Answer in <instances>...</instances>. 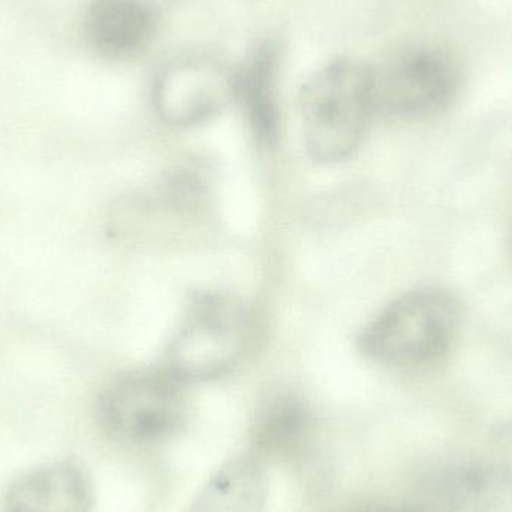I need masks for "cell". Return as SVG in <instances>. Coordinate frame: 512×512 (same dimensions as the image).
I'll return each mask as SVG.
<instances>
[{
  "instance_id": "cell-1",
  "label": "cell",
  "mask_w": 512,
  "mask_h": 512,
  "mask_svg": "<svg viewBox=\"0 0 512 512\" xmlns=\"http://www.w3.org/2000/svg\"><path fill=\"white\" fill-rule=\"evenodd\" d=\"M375 114L372 69L342 59L316 72L300 95L301 129L310 158L319 164L351 158Z\"/></svg>"
},
{
  "instance_id": "cell-4",
  "label": "cell",
  "mask_w": 512,
  "mask_h": 512,
  "mask_svg": "<svg viewBox=\"0 0 512 512\" xmlns=\"http://www.w3.org/2000/svg\"><path fill=\"white\" fill-rule=\"evenodd\" d=\"M183 385L164 367L125 373L102 391L99 423L110 438L123 444L149 447L171 441L188 420Z\"/></svg>"
},
{
  "instance_id": "cell-9",
  "label": "cell",
  "mask_w": 512,
  "mask_h": 512,
  "mask_svg": "<svg viewBox=\"0 0 512 512\" xmlns=\"http://www.w3.org/2000/svg\"><path fill=\"white\" fill-rule=\"evenodd\" d=\"M84 26L98 53L122 59L146 47L155 32L156 15L144 0H93Z\"/></svg>"
},
{
  "instance_id": "cell-3",
  "label": "cell",
  "mask_w": 512,
  "mask_h": 512,
  "mask_svg": "<svg viewBox=\"0 0 512 512\" xmlns=\"http://www.w3.org/2000/svg\"><path fill=\"white\" fill-rule=\"evenodd\" d=\"M462 303L441 288L408 292L385 307L361 333L360 351L390 367H420L441 360L459 336Z\"/></svg>"
},
{
  "instance_id": "cell-2",
  "label": "cell",
  "mask_w": 512,
  "mask_h": 512,
  "mask_svg": "<svg viewBox=\"0 0 512 512\" xmlns=\"http://www.w3.org/2000/svg\"><path fill=\"white\" fill-rule=\"evenodd\" d=\"M255 333L254 312L245 301L224 292H201L168 343L164 369L183 384L222 378L248 357Z\"/></svg>"
},
{
  "instance_id": "cell-10",
  "label": "cell",
  "mask_w": 512,
  "mask_h": 512,
  "mask_svg": "<svg viewBox=\"0 0 512 512\" xmlns=\"http://www.w3.org/2000/svg\"><path fill=\"white\" fill-rule=\"evenodd\" d=\"M277 65L276 45L264 42L249 54L242 68L234 74V98L242 104L255 137L267 146L276 143L279 137Z\"/></svg>"
},
{
  "instance_id": "cell-6",
  "label": "cell",
  "mask_w": 512,
  "mask_h": 512,
  "mask_svg": "<svg viewBox=\"0 0 512 512\" xmlns=\"http://www.w3.org/2000/svg\"><path fill=\"white\" fill-rule=\"evenodd\" d=\"M156 110L174 126H192L218 114L234 98V74L207 59L168 66L155 84Z\"/></svg>"
},
{
  "instance_id": "cell-12",
  "label": "cell",
  "mask_w": 512,
  "mask_h": 512,
  "mask_svg": "<svg viewBox=\"0 0 512 512\" xmlns=\"http://www.w3.org/2000/svg\"><path fill=\"white\" fill-rule=\"evenodd\" d=\"M339 512H414L405 510V508H397V507H360V508H351V510L339 511Z\"/></svg>"
},
{
  "instance_id": "cell-8",
  "label": "cell",
  "mask_w": 512,
  "mask_h": 512,
  "mask_svg": "<svg viewBox=\"0 0 512 512\" xmlns=\"http://www.w3.org/2000/svg\"><path fill=\"white\" fill-rule=\"evenodd\" d=\"M252 454L261 462H298L315 442V418L294 394H276L256 412Z\"/></svg>"
},
{
  "instance_id": "cell-7",
  "label": "cell",
  "mask_w": 512,
  "mask_h": 512,
  "mask_svg": "<svg viewBox=\"0 0 512 512\" xmlns=\"http://www.w3.org/2000/svg\"><path fill=\"white\" fill-rule=\"evenodd\" d=\"M95 495L89 475L72 462L33 469L12 483L5 512H93Z\"/></svg>"
},
{
  "instance_id": "cell-5",
  "label": "cell",
  "mask_w": 512,
  "mask_h": 512,
  "mask_svg": "<svg viewBox=\"0 0 512 512\" xmlns=\"http://www.w3.org/2000/svg\"><path fill=\"white\" fill-rule=\"evenodd\" d=\"M376 114L394 119H424L447 110L460 90L453 57L432 47H417L372 69Z\"/></svg>"
},
{
  "instance_id": "cell-11",
  "label": "cell",
  "mask_w": 512,
  "mask_h": 512,
  "mask_svg": "<svg viewBox=\"0 0 512 512\" xmlns=\"http://www.w3.org/2000/svg\"><path fill=\"white\" fill-rule=\"evenodd\" d=\"M267 498L265 463L251 453L222 465L195 496L188 512H264Z\"/></svg>"
}]
</instances>
